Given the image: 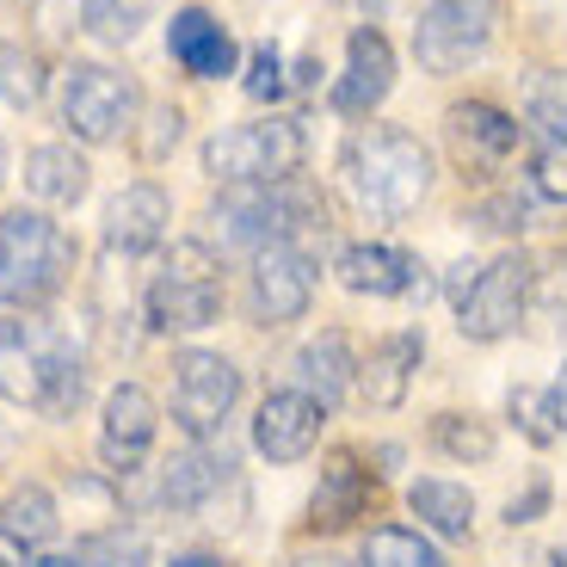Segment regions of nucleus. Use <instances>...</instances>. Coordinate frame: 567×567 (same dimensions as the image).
<instances>
[{
  "mask_svg": "<svg viewBox=\"0 0 567 567\" xmlns=\"http://www.w3.org/2000/svg\"><path fill=\"white\" fill-rule=\"evenodd\" d=\"M425 358V340L420 333H389V340L370 346V358H358V389H364L370 408H401L413 389V370Z\"/></svg>",
  "mask_w": 567,
  "mask_h": 567,
  "instance_id": "aec40b11",
  "label": "nucleus"
},
{
  "mask_svg": "<svg viewBox=\"0 0 567 567\" xmlns=\"http://www.w3.org/2000/svg\"><path fill=\"white\" fill-rule=\"evenodd\" d=\"M408 506L425 530H439V537H451V543L475 530V494L456 487V482H413Z\"/></svg>",
  "mask_w": 567,
  "mask_h": 567,
  "instance_id": "393cba45",
  "label": "nucleus"
},
{
  "mask_svg": "<svg viewBox=\"0 0 567 567\" xmlns=\"http://www.w3.org/2000/svg\"><path fill=\"white\" fill-rule=\"evenodd\" d=\"M223 315V259L204 241H173L167 266L148 284V327L155 333H198Z\"/></svg>",
  "mask_w": 567,
  "mask_h": 567,
  "instance_id": "39448f33",
  "label": "nucleus"
},
{
  "mask_svg": "<svg viewBox=\"0 0 567 567\" xmlns=\"http://www.w3.org/2000/svg\"><path fill=\"white\" fill-rule=\"evenodd\" d=\"M0 179H7V148H0Z\"/></svg>",
  "mask_w": 567,
  "mask_h": 567,
  "instance_id": "a19ab883",
  "label": "nucleus"
},
{
  "mask_svg": "<svg viewBox=\"0 0 567 567\" xmlns=\"http://www.w3.org/2000/svg\"><path fill=\"white\" fill-rule=\"evenodd\" d=\"M321 420H327V408L315 395H302V389H271L254 413L259 456H271V463H302L321 444Z\"/></svg>",
  "mask_w": 567,
  "mask_h": 567,
  "instance_id": "f8f14e48",
  "label": "nucleus"
},
{
  "mask_svg": "<svg viewBox=\"0 0 567 567\" xmlns=\"http://www.w3.org/2000/svg\"><path fill=\"white\" fill-rule=\"evenodd\" d=\"M136 112H142L136 81L105 69V62H81V69H69V81H62V124L81 142L130 136V130H136Z\"/></svg>",
  "mask_w": 567,
  "mask_h": 567,
  "instance_id": "6e6552de",
  "label": "nucleus"
},
{
  "mask_svg": "<svg viewBox=\"0 0 567 567\" xmlns=\"http://www.w3.org/2000/svg\"><path fill=\"white\" fill-rule=\"evenodd\" d=\"M432 451H444L451 463H487L494 456V425L475 413H439L432 420Z\"/></svg>",
  "mask_w": 567,
  "mask_h": 567,
  "instance_id": "bb28decb",
  "label": "nucleus"
},
{
  "mask_svg": "<svg viewBox=\"0 0 567 567\" xmlns=\"http://www.w3.org/2000/svg\"><path fill=\"white\" fill-rule=\"evenodd\" d=\"M74 235L50 223L43 210H7L0 216V309H43L62 284L74 278Z\"/></svg>",
  "mask_w": 567,
  "mask_h": 567,
  "instance_id": "7ed1b4c3",
  "label": "nucleus"
},
{
  "mask_svg": "<svg viewBox=\"0 0 567 567\" xmlns=\"http://www.w3.org/2000/svg\"><path fill=\"white\" fill-rule=\"evenodd\" d=\"M173 567H228L223 555H173Z\"/></svg>",
  "mask_w": 567,
  "mask_h": 567,
  "instance_id": "58836bf2",
  "label": "nucleus"
},
{
  "mask_svg": "<svg viewBox=\"0 0 567 567\" xmlns=\"http://www.w3.org/2000/svg\"><path fill=\"white\" fill-rule=\"evenodd\" d=\"M530 179H537L543 198L567 204V136H549V142H543V155H537V167H530Z\"/></svg>",
  "mask_w": 567,
  "mask_h": 567,
  "instance_id": "2f4dec72",
  "label": "nucleus"
},
{
  "mask_svg": "<svg viewBox=\"0 0 567 567\" xmlns=\"http://www.w3.org/2000/svg\"><path fill=\"white\" fill-rule=\"evenodd\" d=\"M167 56L179 62L192 81H223V74H235L241 50H235V38H228V25L216 13L179 7V13L167 19Z\"/></svg>",
  "mask_w": 567,
  "mask_h": 567,
  "instance_id": "2eb2a0df",
  "label": "nucleus"
},
{
  "mask_svg": "<svg viewBox=\"0 0 567 567\" xmlns=\"http://www.w3.org/2000/svg\"><path fill=\"white\" fill-rule=\"evenodd\" d=\"M210 223L223 235V247L259 254L271 241H297L302 228H327V204L309 179L290 173V179H266V185H228L216 198Z\"/></svg>",
  "mask_w": 567,
  "mask_h": 567,
  "instance_id": "20e7f679",
  "label": "nucleus"
},
{
  "mask_svg": "<svg viewBox=\"0 0 567 567\" xmlns=\"http://www.w3.org/2000/svg\"><path fill=\"white\" fill-rule=\"evenodd\" d=\"M179 130H185V117L173 112V105H167V112H155V136L142 142V155H148V161H161V155L173 148V142H179Z\"/></svg>",
  "mask_w": 567,
  "mask_h": 567,
  "instance_id": "f704fd0d",
  "label": "nucleus"
},
{
  "mask_svg": "<svg viewBox=\"0 0 567 567\" xmlns=\"http://www.w3.org/2000/svg\"><path fill=\"white\" fill-rule=\"evenodd\" d=\"M315 302V254L297 241H271L254 254V278H247V309L259 327H290L302 321Z\"/></svg>",
  "mask_w": 567,
  "mask_h": 567,
  "instance_id": "9b49d317",
  "label": "nucleus"
},
{
  "mask_svg": "<svg viewBox=\"0 0 567 567\" xmlns=\"http://www.w3.org/2000/svg\"><path fill=\"white\" fill-rule=\"evenodd\" d=\"M543 499H549V487L537 482L525 499H512V506H506V518H512V525H530V512H543Z\"/></svg>",
  "mask_w": 567,
  "mask_h": 567,
  "instance_id": "e433bc0d",
  "label": "nucleus"
},
{
  "mask_svg": "<svg viewBox=\"0 0 567 567\" xmlns=\"http://www.w3.org/2000/svg\"><path fill=\"white\" fill-rule=\"evenodd\" d=\"M358 567H444V555L420 537V530H401V525H383L364 537V561Z\"/></svg>",
  "mask_w": 567,
  "mask_h": 567,
  "instance_id": "cd10ccee",
  "label": "nucleus"
},
{
  "mask_svg": "<svg viewBox=\"0 0 567 567\" xmlns=\"http://www.w3.org/2000/svg\"><path fill=\"white\" fill-rule=\"evenodd\" d=\"M81 389L86 370L62 327H50L38 309L0 315V395L43 413V420H62V413L81 408Z\"/></svg>",
  "mask_w": 567,
  "mask_h": 567,
  "instance_id": "f257e3e1",
  "label": "nucleus"
},
{
  "mask_svg": "<svg viewBox=\"0 0 567 567\" xmlns=\"http://www.w3.org/2000/svg\"><path fill=\"white\" fill-rule=\"evenodd\" d=\"M512 413L525 420V432H530L537 444H549V439H555L549 420H543V395H530V389H512Z\"/></svg>",
  "mask_w": 567,
  "mask_h": 567,
  "instance_id": "72a5a7b5",
  "label": "nucleus"
},
{
  "mask_svg": "<svg viewBox=\"0 0 567 567\" xmlns=\"http://www.w3.org/2000/svg\"><path fill=\"white\" fill-rule=\"evenodd\" d=\"M86 185H93V167L74 155L69 142H43L25 155V192L38 204H81Z\"/></svg>",
  "mask_w": 567,
  "mask_h": 567,
  "instance_id": "5701e85b",
  "label": "nucleus"
},
{
  "mask_svg": "<svg viewBox=\"0 0 567 567\" xmlns=\"http://www.w3.org/2000/svg\"><path fill=\"white\" fill-rule=\"evenodd\" d=\"M302 167V130L290 117H259V124H228L204 142V173L223 185H266L290 179Z\"/></svg>",
  "mask_w": 567,
  "mask_h": 567,
  "instance_id": "423d86ee",
  "label": "nucleus"
},
{
  "mask_svg": "<svg viewBox=\"0 0 567 567\" xmlns=\"http://www.w3.org/2000/svg\"><path fill=\"white\" fill-rule=\"evenodd\" d=\"M228 482H235V456L216 451V444H192L185 456H173V463L161 468V506L204 512Z\"/></svg>",
  "mask_w": 567,
  "mask_h": 567,
  "instance_id": "a211bd4d",
  "label": "nucleus"
},
{
  "mask_svg": "<svg viewBox=\"0 0 567 567\" xmlns=\"http://www.w3.org/2000/svg\"><path fill=\"white\" fill-rule=\"evenodd\" d=\"M420 259L401 254V247H383V241H358L340 254V284L358 290V297H408L420 290Z\"/></svg>",
  "mask_w": 567,
  "mask_h": 567,
  "instance_id": "6ab92c4d",
  "label": "nucleus"
},
{
  "mask_svg": "<svg viewBox=\"0 0 567 567\" xmlns=\"http://www.w3.org/2000/svg\"><path fill=\"white\" fill-rule=\"evenodd\" d=\"M284 86H290V74H284V56L271 50V43H259L254 62H247V93L266 105V100H284Z\"/></svg>",
  "mask_w": 567,
  "mask_h": 567,
  "instance_id": "7c9ffc66",
  "label": "nucleus"
},
{
  "mask_svg": "<svg viewBox=\"0 0 567 567\" xmlns=\"http://www.w3.org/2000/svg\"><path fill=\"white\" fill-rule=\"evenodd\" d=\"M167 223H173V198L155 179H136L105 204V247L112 254H148V247H161Z\"/></svg>",
  "mask_w": 567,
  "mask_h": 567,
  "instance_id": "f3484780",
  "label": "nucleus"
},
{
  "mask_svg": "<svg viewBox=\"0 0 567 567\" xmlns=\"http://www.w3.org/2000/svg\"><path fill=\"white\" fill-rule=\"evenodd\" d=\"M74 567H148V543L136 530H100V537H86Z\"/></svg>",
  "mask_w": 567,
  "mask_h": 567,
  "instance_id": "c756f323",
  "label": "nucleus"
},
{
  "mask_svg": "<svg viewBox=\"0 0 567 567\" xmlns=\"http://www.w3.org/2000/svg\"><path fill=\"white\" fill-rule=\"evenodd\" d=\"M340 173H346V192L364 216H395L420 210V198L432 192V155L425 142L408 136V130H389V124H370L346 142L340 155Z\"/></svg>",
  "mask_w": 567,
  "mask_h": 567,
  "instance_id": "f03ea898",
  "label": "nucleus"
},
{
  "mask_svg": "<svg viewBox=\"0 0 567 567\" xmlns=\"http://www.w3.org/2000/svg\"><path fill=\"white\" fill-rule=\"evenodd\" d=\"M235 401H241V370L228 364L223 352H179L173 358V420L198 444L210 432H223Z\"/></svg>",
  "mask_w": 567,
  "mask_h": 567,
  "instance_id": "9d476101",
  "label": "nucleus"
},
{
  "mask_svg": "<svg viewBox=\"0 0 567 567\" xmlns=\"http://www.w3.org/2000/svg\"><path fill=\"white\" fill-rule=\"evenodd\" d=\"M499 0H425L420 25H413V56L425 74H456L494 43Z\"/></svg>",
  "mask_w": 567,
  "mask_h": 567,
  "instance_id": "0eeeda50",
  "label": "nucleus"
},
{
  "mask_svg": "<svg viewBox=\"0 0 567 567\" xmlns=\"http://www.w3.org/2000/svg\"><path fill=\"white\" fill-rule=\"evenodd\" d=\"M377 506V475L364 468L358 451H333L321 468V487L309 499V530H346Z\"/></svg>",
  "mask_w": 567,
  "mask_h": 567,
  "instance_id": "dca6fc26",
  "label": "nucleus"
},
{
  "mask_svg": "<svg viewBox=\"0 0 567 567\" xmlns=\"http://www.w3.org/2000/svg\"><path fill=\"white\" fill-rule=\"evenodd\" d=\"M555 567H567V549H561V555H555Z\"/></svg>",
  "mask_w": 567,
  "mask_h": 567,
  "instance_id": "79ce46f5",
  "label": "nucleus"
},
{
  "mask_svg": "<svg viewBox=\"0 0 567 567\" xmlns=\"http://www.w3.org/2000/svg\"><path fill=\"white\" fill-rule=\"evenodd\" d=\"M155 432H161V413H155V395H148L142 383H117L112 395H105V425H100V456H105V468L130 475V468L148 456Z\"/></svg>",
  "mask_w": 567,
  "mask_h": 567,
  "instance_id": "4468645a",
  "label": "nucleus"
},
{
  "mask_svg": "<svg viewBox=\"0 0 567 567\" xmlns=\"http://www.w3.org/2000/svg\"><path fill=\"white\" fill-rule=\"evenodd\" d=\"M475 223H482V228H499V235H512V228H525V204H518V198H487L482 210H475Z\"/></svg>",
  "mask_w": 567,
  "mask_h": 567,
  "instance_id": "473e14b6",
  "label": "nucleus"
},
{
  "mask_svg": "<svg viewBox=\"0 0 567 567\" xmlns=\"http://www.w3.org/2000/svg\"><path fill=\"white\" fill-rule=\"evenodd\" d=\"M25 567H74V561H69V555H31Z\"/></svg>",
  "mask_w": 567,
  "mask_h": 567,
  "instance_id": "ea45409f",
  "label": "nucleus"
},
{
  "mask_svg": "<svg viewBox=\"0 0 567 567\" xmlns=\"http://www.w3.org/2000/svg\"><path fill=\"white\" fill-rule=\"evenodd\" d=\"M451 136L463 155L475 161H506L512 148H518V136H525V124L512 112H499V105L487 100H468V105H451Z\"/></svg>",
  "mask_w": 567,
  "mask_h": 567,
  "instance_id": "b1692460",
  "label": "nucleus"
},
{
  "mask_svg": "<svg viewBox=\"0 0 567 567\" xmlns=\"http://www.w3.org/2000/svg\"><path fill=\"white\" fill-rule=\"evenodd\" d=\"M0 525L13 530L25 549H38V543H50L56 537V499H50V487H38V482H25V487H13L7 494V506H0Z\"/></svg>",
  "mask_w": 567,
  "mask_h": 567,
  "instance_id": "a878e982",
  "label": "nucleus"
},
{
  "mask_svg": "<svg viewBox=\"0 0 567 567\" xmlns=\"http://www.w3.org/2000/svg\"><path fill=\"white\" fill-rule=\"evenodd\" d=\"M148 0H43V25L56 38H74V31H93V38H136V19Z\"/></svg>",
  "mask_w": 567,
  "mask_h": 567,
  "instance_id": "4be33fe9",
  "label": "nucleus"
},
{
  "mask_svg": "<svg viewBox=\"0 0 567 567\" xmlns=\"http://www.w3.org/2000/svg\"><path fill=\"white\" fill-rule=\"evenodd\" d=\"M25 561H31V549H25V543H19L7 525H0V567H25Z\"/></svg>",
  "mask_w": 567,
  "mask_h": 567,
  "instance_id": "4c0bfd02",
  "label": "nucleus"
},
{
  "mask_svg": "<svg viewBox=\"0 0 567 567\" xmlns=\"http://www.w3.org/2000/svg\"><path fill=\"white\" fill-rule=\"evenodd\" d=\"M0 100L31 112L43 100V56L25 43H0Z\"/></svg>",
  "mask_w": 567,
  "mask_h": 567,
  "instance_id": "c85d7f7f",
  "label": "nucleus"
},
{
  "mask_svg": "<svg viewBox=\"0 0 567 567\" xmlns=\"http://www.w3.org/2000/svg\"><path fill=\"white\" fill-rule=\"evenodd\" d=\"M389 86H395V50H389V38L377 25H358L352 43H346V74L333 86V112L370 117L389 100Z\"/></svg>",
  "mask_w": 567,
  "mask_h": 567,
  "instance_id": "ddd939ff",
  "label": "nucleus"
},
{
  "mask_svg": "<svg viewBox=\"0 0 567 567\" xmlns=\"http://www.w3.org/2000/svg\"><path fill=\"white\" fill-rule=\"evenodd\" d=\"M530 259L525 254H499L494 266L475 271V284H468V297L456 302V327H463V340H506V333H518V321H525L530 309Z\"/></svg>",
  "mask_w": 567,
  "mask_h": 567,
  "instance_id": "1a4fd4ad",
  "label": "nucleus"
},
{
  "mask_svg": "<svg viewBox=\"0 0 567 567\" xmlns=\"http://www.w3.org/2000/svg\"><path fill=\"white\" fill-rule=\"evenodd\" d=\"M290 370H297V389H302V395H315L327 413L340 408V401L352 395V383H358L352 340H346L340 327H327L321 340H309V346H302V352H297V364H290Z\"/></svg>",
  "mask_w": 567,
  "mask_h": 567,
  "instance_id": "412c9836",
  "label": "nucleus"
},
{
  "mask_svg": "<svg viewBox=\"0 0 567 567\" xmlns=\"http://www.w3.org/2000/svg\"><path fill=\"white\" fill-rule=\"evenodd\" d=\"M543 420H549L555 439H567V364H561V377L543 389Z\"/></svg>",
  "mask_w": 567,
  "mask_h": 567,
  "instance_id": "c9c22d12",
  "label": "nucleus"
}]
</instances>
